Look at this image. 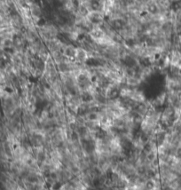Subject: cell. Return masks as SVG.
<instances>
[{
  "instance_id": "6da1fadb",
  "label": "cell",
  "mask_w": 181,
  "mask_h": 190,
  "mask_svg": "<svg viewBox=\"0 0 181 190\" xmlns=\"http://www.w3.org/2000/svg\"><path fill=\"white\" fill-rule=\"evenodd\" d=\"M93 58V55L89 53L83 47H77L76 48V55H75V61L80 64H85Z\"/></svg>"
},
{
  "instance_id": "7a4b0ae2",
  "label": "cell",
  "mask_w": 181,
  "mask_h": 190,
  "mask_svg": "<svg viewBox=\"0 0 181 190\" xmlns=\"http://www.w3.org/2000/svg\"><path fill=\"white\" fill-rule=\"evenodd\" d=\"M87 21L90 22L93 26H100L103 24L106 20L105 14L101 12H90L86 17Z\"/></svg>"
},
{
  "instance_id": "3957f363",
  "label": "cell",
  "mask_w": 181,
  "mask_h": 190,
  "mask_svg": "<svg viewBox=\"0 0 181 190\" xmlns=\"http://www.w3.org/2000/svg\"><path fill=\"white\" fill-rule=\"evenodd\" d=\"M76 46L74 44H67L65 45L63 50H62V54L66 59L75 61V55H76Z\"/></svg>"
},
{
  "instance_id": "277c9868",
  "label": "cell",
  "mask_w": 181,
  "mask_h": 190,
  "mask_svg": "<svg viewBox=\"0 0 181 190\" xmlns=\"http://www.w3.org/2000/svg\"><path fill=\"white\" fill-rule=\"evenodd\" d=\"M77 13L80 15H82V16H84V17H87V15L89 14L90 13V10L84 5H83V4H79V5H78L77 7Z\"/></svg>"
},
{
  "instance_id": "5b68a950",
  "label": "cell",
  "mask_w": 181,
  "mask_h": 190,
  "mask_svg": "<svg viewBox=\"0 0 181 190\" xmlns=\"http://www.w3.org/2000/svg\"><path fill=\"white\" fill-rule=\"evenodd\" d=\"M180 48H181V42H180Z\"/></svg>"
}]
</instances>
